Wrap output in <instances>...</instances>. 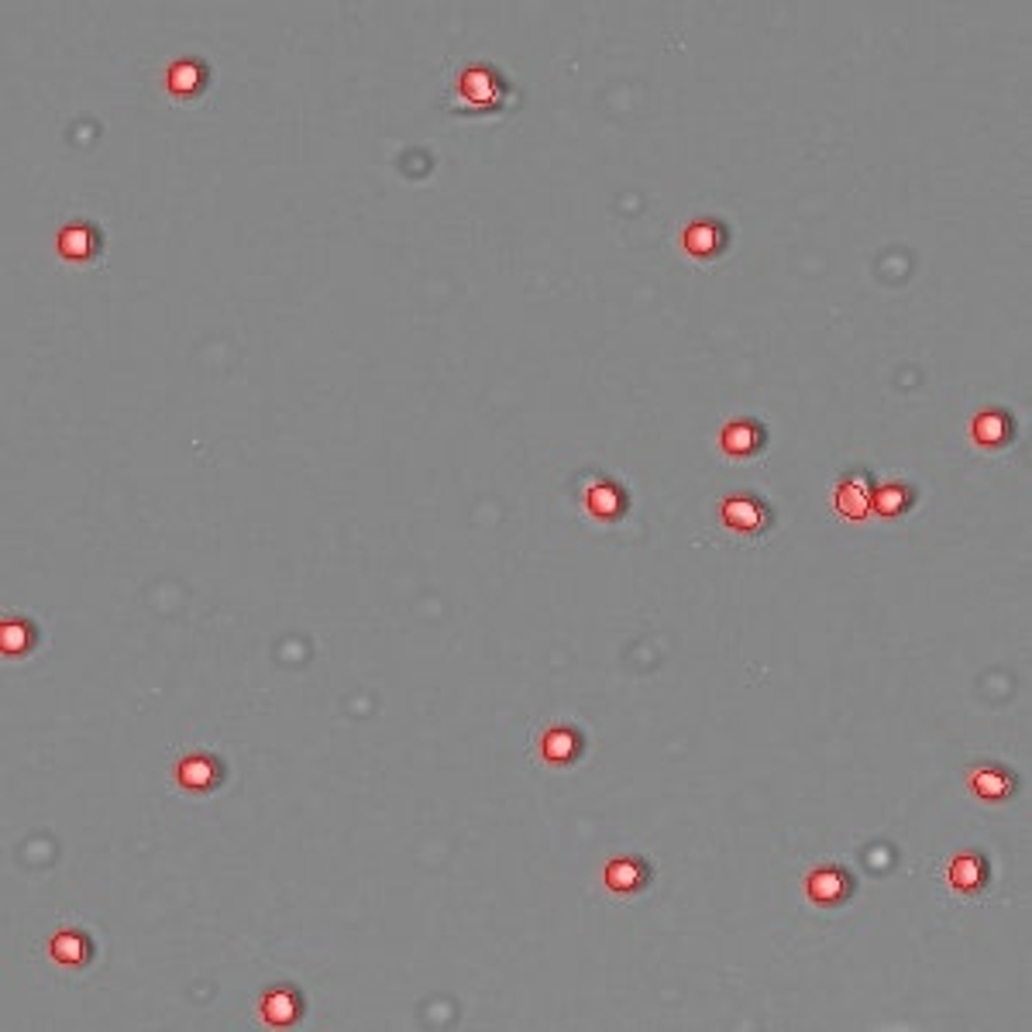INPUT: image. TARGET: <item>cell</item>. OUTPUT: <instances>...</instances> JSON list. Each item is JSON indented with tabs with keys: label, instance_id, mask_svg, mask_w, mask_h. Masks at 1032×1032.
Returning a JSON list of instances; mask_svg holds the SVG:
<instances>
[{
	"label": "cell",
	"instance_id": "6da1fadb",
	"mask_svg": "<svg viewBox=\"0 0 1032 1032\" xmlns=\"http://www.w3.org/2000/svg\"><path fill=\"white\" fill-rule=\"evenodd\" d=\"M451 111L461 114H496L513 108V87L500 76V69L485 63H469L455 76V93L448 97Z\"/></svg>",
	"mask_w": 1032,
	"mask_h": 1032
},
{
	"label": "cell",
	"instance_id": "52a82bcc",
	"mask_svg": "<svg viewBox=\"0 0 1032 1032\" xmlns=\"http://www.w3.org/2000/svg\"><path fill=\"white\" fill-rule=\"evenodd\" d=\"M1012 437H1016V420L1005 410H980L971 420V441L985 451L1009 448Z\"/></svg>",
	"mask_w": 1032,
	"mask_h": 1032
},
{
	"label": "cell",
	"instance_id": "9c48e42d",
	"mask_svg": "<svg viewBox=\"0 0 1032 1032\" xmlns=\"http://www.w3.org/2000/svg\"><path fill=\"white\" fill-rule=\"evenodd\" d=\"M967 788L985 803H1005L1016 795V774L1001 764H977L967 771Z\"/></svg>",
	"mask_w": 1032,
	"mask_h": 1032
},
{
	"label": "cell",
	"instance_id": "8fae6325",
	"mask_svg": "<svg viewBox=\"0 0 1032 1032\" xmlns=\"http://www.w3.org/2000/svg\"><path fill=\"white\" fill-rule=\"evenodd\" d=\"M582 506L592 520H616L619 513H624V493H619V485L606 482L603 475H592L585 485H582Z\"/></svg>",
	"mask_w": 1032,
	"mask_h": 1032
},
{
	"label": "cell",
	"instance_id": "d6986e66",
	"mask_svg": "<svg viewBox=\"0 0 1032 1032\" xmlns=\"http://www.w3.org/2000/svg\"><path fill=\"white\" fill-rule=\"evenodd\" d=\"M35 643V627L29 619H4V627H0V648H4L8 658H21L29 654Z\"/></svg>",
	"mask_w": 1032,
	"mask_h": 1032
},
{
	"label": "cell",
	"instance_id": "8992f818",
	"mask_svg": "<svg viewBox=\"0 0 1032 1032\" xmlns=\"http://www.w3.org/2000/svg\"><path fill=\"white\" fill-rule=\"evenodd\" d=\"M850 888H854L850 885V874L837 864H826V867H816L806 874V895H809L812 906L833 909V906H840V901H846Z\"/></svg>",
	"mask_w": 1032,
	"mask_h": 1032
},
{
	"label": "cell",
	"instance_id": "277c9868",
	"mask_svg": "<svg viewBox=\"0 0 1032 1032\" xmlns=\"http://www.w3.org/2000/svg\"><path fill=\"white\" fill-rule=\"evenodd\" d=\"M211 87V66H206L200 56H187L166 66V90L176 100H200L203 90Z\"/></svg>",
	"mask_w": 1032,
	"mask_h": 1032
},
{
	"label": "cell",
	"instance_id": "9a60e30c",
	"mask_svg": "<svg viewBox=\"0 0 1032 1032\" xmlns=\"http://www.w3.org/2000/svg\"><path fill=\"white\" fill-rule=\"evenodd\" d=\"M946 882H950V888L957 895H977L980 888L988 885V864L980 861L977 854H961V857L950 861Z\"/></svg>",
	"mask_w": 1032,
	"mask_h": 1032
},
{
	"label": "cell",
	"instance_id": "ba28073f",
	"mask_svg": "<svg viewBox=\"0 0 1032 1032\" xmlns=\"http://www.w3.org/2000/svg\"><path fill=\"white\" fill-rule=\"evenodd\" d=\"M764 441H767L764 424H758L751 417H737L719 430V448L730 458H754L764 448Z\"/></svg>",
	"mask_w": 1032,
	"mask_h": 1032
},
{
	"label": "cell",
	"instance_id": "2e32d148",
	"mask_svg": "<svg viewBox=\"0 0 1032 1032\" xmlns=\"http://www.w3.org/2000/svg\"><path fill=\"white\" fill-rule=\"evenodd\" d=\"M916 503V489L906 482H885L874 485V506L871 513L885 516V520H895V516H906Z\"/></svg>",
	"mask_w": 1032,
	"mask_h": 1032
},
{
	"label": "cell",
	"instance_id": "5bb4252c",
	"mask_svg": "<svg viewBox=\"0 0 1032 1032\" xmlns=\"http://www.w3.org/2000/svg\"><path fill=\"white\" fill-rule=\"evenodd\" d=\"M221 778V761L211 758V754H190L176 764V782L190 788V792H206L214 788Z\"/></svg>",
	"mask_w": 1032,
	"mask_h": 1032
},
{
	"label": "cell",
	"instance_id": "ac0fdd59",
	"mask_svg": "<svg viewBox=\"0 0 1032 1032\" xmlns=\"http://www.w3.org/2000/svg\"><path fill=\"white\" fill-rule=\"evenodd\" d=\"M579 751H582V737L572 727H551V730H545V737H540V754H545V761H551V764L575 761Z\"/></svg>",
	"mask_w": 1032,
	"mask_h": 1032
},
{
	"label": "cell",
	"instance_id": "4fadbf2b",
	"mask_svg": "<svg viewBox=\"0 0 1032 1032\" xmlns=\"http://www.w3.org/2000/svg\"><path fill=\"white\" fill-rule=\"evenodd\" d=\"M648 877H651V867L643 864L640 857H616V861H609L606 871H603L606 888H609V891H619V895L640 891L643 885H648Z\"/></svg>",
	"mask_w": 1032,
	"mask_h": 1032
},
{
	"label": "cell",
	"instance_id": "5b68a950",
	"mask_svg": "<svg viewBox=\"0 0 1032 1032\" xmlns=\"http://www.w3.org/2000/svg\"><path fill=\"white\" fill-rule=\"evenodd\" d=\"M874 506V482L867 472H850L833 489V509L843 520H867Z\"/></svg>",
	"mask_w": 1032,
	"mask_h": 1032
},
{
	"label": "cell",
	"instance_id": "30bf717a",
	"mask_svg": "<svg viewBox=\"0 0 1032 1032\" xmlns=\"http://www.w3.org/2000/svg\"><path fill=\"white\" fill-rule=\"evenodd\" d=\"M727 242H730L727 227H722L716 217L692 221V224L682 231V248H685L692 258H716L722 248H727Z\"/></svg>",
	"mask_w": 1032,
	"mask_h": 1032
},
{
	"label": "cell",
	"instance_id": "7a4b0ae2",
	"mask_svg": "<svg viewBox=\"0 0 1032 1032\" xmlns=\"http://www.w3.org/2000/svg\"><path fill=\"white\" fill-rule=\"evenodd\" d=\"M719 524L727 527L733 537L758 540L771 527V506L751 493L727 496V500H719Z\"/></svg>",
	"mask_w": 1032,
	"mask_h": 1032
},
{
	"label": "cell",
	"instance_id": "3957f363",
	"mask_svg": "<svg viewBox=\"0 0 1032 1032\" xmlns=\"http://www.w3.org/2000/svg\"><path fill=\"white\" fill-rule=\"evenodd\" d=\"M56 251L66 258V262L90 266L103 251V231L93 221H69L66 227H59Z\"/></svg>",
	"mask_w": 1032,
	"mask_h": 1032
},
{
	"label": "cell",
	"instance_id": "7c38bea8",
	"mask_svg": "<svg viewBox=\"0 0 1032 1032\" xmlns=\"http://www.w3.org/2000/svg\"><path fill=\"white\" fill-rule=\"evenodd\" d=\"M48 957L59 967H83L93 957V943L80 929H59V933L48 940Z\"/></svg>",
	"mask_w": 1032,
	"mask_h": 1032
},
{
	"label": "cell",
	"instance_id": "e0dca14e",
	"mask_svg": "<svg viewBox=\"0 0 1032 1032\" xmlns=\"http://www.w3.org/2000/svg\"><path fill=\"white\" fill-rule=\"evenodd\" d=\"M258 1009H262V1019L269 1025H293L303 1012V1001L293 988H272L262 995V1005H258Z\"/></svg>",
	"mask_w": 1032,
	"mask_h": 1032
}]
</instances>
